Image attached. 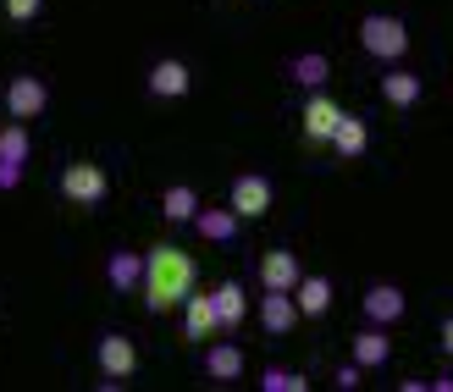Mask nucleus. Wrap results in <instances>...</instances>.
I'll return each instance as SVG.
<instances>
[{
  "mask_svg": "<svg viewBox=\"0 0 453 392\" xmlns=\"http://www.w3.org/2000/svg\"><path fill=\"white\" fill-rule=\"evenodd\" d=\"M194 282H199V271H194V255H188V249L155 243L150 255H144V282H139V293H144V310H150V315H172V310L194 293Z\"/></svg>",
  "mask_w": 453,
  "mask_h": 392,
  "instance_id": "f257e3e1",
  "label": "nucleus"
},
{
  "mask_svg": "<svg viewBox=\"0 0 453 392\" xmlns=\"http://www.w3.org/2000/svg\"><path fill=\"white\" fill-rule=\"evenodd\" d=\"M359 50L376 56V61H388V66H398L403 56H410V22L393 17V12H371L365 22H359Z\"/></svg>",
  "mask_w": 453,
  "mask_h": 392,
  "instance_id": "f03ea898",
  "label": "nucleus"
},
{
  "mask_svg": "<svg viewBox=\"0 0 453 392\" xmlns=\"http://www.w3.org/2000/svg\"><path fill=\"white\" fill-rule=\"evenodd\" d=\"M56 188H61L66 204H78V211H100L105 194H111V172L100 166V160H66Z\"/></svg>",
  "mask_w": 453,
  "mask_h": 392,
  "instance_id": "7ed1b4c3",
  "label": "nucleus"
},
{
  "mask_svg": "<svg viewBox=\"0 0 453 392\" xmlns=\"http://www.w3.org/2000/svg\"><path fill=\"white\" fill-rule=\"evenodd\" d=\"M95 365H100V387L105 392H117V387H127L133 381V371H139V342H133L127 332H105L100 342H95Z\"/></svg>",
  "mask_w": 453,
  "mask_h": 392,
  "instance_id": "20e7f679",
  "label": "nucleus"
},
{
  "mask_svg": "<svg viewBox=\"0 0 453 392\" xmlns=\"http://www.w3.org/2000/svg\"><path fill=\"white\" fill-rule=\"evenodd\" d=\"M226 204L238 211V221H260V216H271V204H277V188H271L265 172H238L233 188H226Z\"/></svg>",
  "mask_w": 453,
  "mask_h": 392,
  "instance_id": "39448f33",
  "label": "nucleus"
},
{
  "mask_svg": "<svg viewBox=\"0 0 453 392\" xmlns=\"http://www.w3.org/2000/svg\"><path fill=\"white\" fill-rule=\"evenodd\" d=\"M0 105H6L12 122H34V117H44V105H50V83L34 78V73H17L6 83V95H0Z\"/></svg>",
  "mask_w": 453,
  "mask_h": 392,
  "instance_id": "423d86ee",
  "label": "nucleus"
},
{
  "mask_svg": "<svg viewBox=\"0 0 453 392\" xmlns=\"http://www.w3.org/2000/svg\"><path fill=\"white\" fill-rule=\"evenodd\" d=\"M28 155H34V138H28V122H6L0 127V194H12L22 172H28Z\"/></svg>",
  "mask_w": 453,
  "mask_h": 392,
  "instance_id": "0eeeda50",
  "label": "nucleus"
},
{
  "mask_svg": "<svg viewBox=\"0 0 453 392\" xmlns=\"http://www.w3.org/2000/svg\"><path fill=\"white\" fill-rule=\"evenodd\" d=\"M299 117H304V138H310V144H326V138H332V127L343 122V105H337V100L326 95V88H310Z\"/></svg>",
  "mask_w": 453,
  "mask_h": 392,
  "instance_id": "6e6552de",
  "label": "nucleus"
},
{
  "mask_svg": "<svg viewBox=\"0 0 453 392\" xmlns=\"http://www.w3.org/2000/svg\"><path fill=\"white\" fill-rule=\"evenodd\" d=\"M144 88H150L155 100H183L188 88H194V73H188V61H177V56H161V61L150 66Z\"/></svg>",
  "mask_w": 453,
  "mask_h": 392,
  "instance_id": "1a4fd4ad",
  "label": "nucleus"
},
{
  "mask_svg": "<svg viewBox=\"0 0 453 392\" xmlns=\"http://www.w3.org/2000/svg\"><path fill=\"white\" fill-rule=\"evenodd\" d=\"M359 310H365L371 327H393V320H403L410 298H403V288H393V282H371L365 298H359Z\"/></svg>",
  "mask_w": 453,
  "mask_h": 392,
  "instance_id": "9d476101",
  "label": "nucleus"
},
{
  "mask_svg": "<svg viewBox=\"0 0 453 392\" xmlns=\"http://www.w3.org/2000/svg\"><path fill=\"white\" fill-rule=\"evenodd\" d=\"M188 227H194V233L205 238V243H233L243 221H238V211H233V204H199Z\"/></svg>",
  "mask_w": 453,
  "mask_h": 392,
  "instance_id": "9b49d317",
  "label": "nucleus"
},
{
  "mask_svg": "<svg viewBox=\"0 0 453 392\" xmlns=\"http://www.w3.org/2000/svg\"><path fill=\"white\" fill-rule=\"evenodd\" d=\"M255 271H260V288H277V293H293V282L304 276V265H299L293 249H265Z\"/></svg>",
  "mask_w": 453,
  "mask_h": 392,
  "instance_id": "f8f14e48",
  "label": "nucleus"
},
{
  "mask_svg": "<svg viewBox=\"0 0 453 392\" xmlns=\"http://www.w3.org/2000/svg\"><path fill=\"white\" fill-rule=\"evenodd\" d=\"M183 337L188 342H211L216 332H221V320H216V304H211V293H188L183 304Z\"/></svg>",
  "mask_w": 453,
  "mask_h": 392,
  "instance_id": "ddd939ff",
  "label": "nucleus"
},
{
  "mask_svg": "<svg viewBox=\"0 0 453 392\" xmlns=\"http://www.w3.org/2000/svg\"><path fill=\"white\" fill-rule=\"evenodd\" d=\"M260 327L271 337H288L299 327V304H293V293H277V288H260Z\"/></svg>",
  "mask_w": 453,
  "mask_h": 392,
  "instance_id": "4468645a",
  "label": "nucleus"
},
{
  "mask_svg": "<svg viewBox=\"0 0 453 392\" xmlns=\"http://www.w3.org/2000/svg\"><path fill=\"white\" fill-rule=\"evenodd\" d=\"M105 282H111V293H139V282H144V255H139V249H111Z\"/></svg>",
  "mask_w": 453,
  "mask_h": 392,
  "instance_id": "2eb2a0df",
  "label": "nucleus"
},
{
  "mask_svg": "<svg viewBox=\"0 0 453 392\" xmlns=\"http://www.w3.org/2000/svg\"><path fill=\"white\" fill-rule=\"evenodd\" d=\"M293 304H299L304 320H321L332 310V282H326V276H315V271H304L299 282H293Z\"/></svg>",
  "mask_w": 453,
  "mask_h": 392,
  "instance_id": "dca6fc26",
  "label": "nucleus"
},
{
  "mask_svg": "<svg viewBox=\"0 0 453 392\" xmlns=\"http://www.w3.org/2000/svg\"><path fill=\"white\" fill-rule=\"evenodd\" d=\"M426 95V83L420 73H403V66H393V73H381V100H388L393 111H415Z\"/></svg>",
  "mask_w": 453,
  "mask_h": 392,
  "instance_id": "f3484780",
  "label": "nucleus"
},
{
  "mask_svg": "<svg viewBox=\"0 0 453 392\" xmlns=\"http://www.w3.org/2000/svg\"><path fill=\"white\" fill-rule=\"evenodd\" d=\"M205 376L211 381H238L243 376V349H238V342H226V337L205 342Z\"/></svg>",
  "mask_w": 453,
  "mask_h": 392,
  "instance_id": "a211bd4d",
  "label": "nucleus"
},
{
  "mask_svg": "<svg viewBox=\"0 0 453 392\" xmlns=\"http://www.w3.org/2000/svg\"><path fill=\"white\" fill-rule=\"evenodd\" d=\"M388 359H393V337H388V327L354 332V365H359V371H381Z\"/></svg>",
  "mask_w": 453,
  "mask_h": 392,
  "instance_id": "6ab92c4d",
  "label": "nucleus"
},
{
  "mask_svg": "<svg viewBox=\"0 0 453 392\" xmlns=\"http://www.w3.org/2000/svg\"><path fill=\"white\" fill-rule=\"evenodd\" d=\"M326 144H332L337 155H343V160H359V155H365V144H371V127H365V117H354V111H343V122L332 127V138H326Z\"/></svg>",
  "mask_w": 453,
  "mask_h": 392,
  "instance_id": "aec40b11",
  "label": "nucleus"
},
{
  "mask_svg": "<svg viewBox=\"0 0 453 392\" xmlns=\"http://www.w3.org/2000/svg\"><path fill=\"white\" fill-rule=\"evenodd\" d=\"M211 304H216V320H221V332H238V327H243V315H249V298H243V282H216V293H211Z\"/></svg>",
  "mask_w": 453,
  "mask_h": 392,
  "instance_id": "412c9836",
  "label": "nucleus"
},
{
  "mask_svg": "<svg viewBox=\"0 0 453 392\" xmlns=\"http://www.w3.org/2000/svg\"><path fill=\"white\" fill-rule=\"evenodd\" d=\"M288 78L299 83V88H326V78H332V61L321 56V50H299L288 61Z\"/></svg>",
  "mask_w": 453,
  "mask_h": 392,
  "instance_id": "4be33fe9",
  "label": "nucleus"
},
{
  "mask_svg": "<svg viewBox=\"0 0 453 392\" xmlns=\"http://www.w3.org/2000/svg\"><path fill=\"white\" fill-rule=\"evenodd\" d=\"M194 211H199V194L188 188V182H172V188L161 194V216H166L172 227H183V221H194Z\"/></svg>",
  "mask_w": 453,
  "mask_h": 392,
  "instance_id": "5701e85b",
  "label": "nucleus"
},
{
  "mask_svg": "<svg viewBox=\"0 0 453 392\" xmlns=\"http://www.w3.org/2000/svg\"><path fill=\"white\" fill-rule=\"evenodd\" d=\"M260 387H265V392H304L310 381H304L299 371H282V365H265V371H260Z\"/></svg>",
  "mask_w": 453,
  "mask_h": 392,
  "instance_id": "b1692460",
  "label": "nucleus"
},
{
  "mask_svg": "<svg viewBox=\"0 0 453 392\" xmlns=\"http://www.w3.org/2000/svg\"><path fill=\"white\" fill-rule=\"evenodd\" d=\"M0 12H6V17L17 22V28H28V22L44 12V0H0Z\"/></svg>",
  "mask_w": 453,
  "mask_h": 392,
  "instance_id": "393cba45",
  "label": "nucleus"
},
{
  "mask_svg": "<svg viewBox=\"0 0 453 392\" xmlns=\"http://www.w3.org/2000/svg\"><path fill=\"white\" fill-rule=\"evenodd\" d=\"M359 376H365V371H359L354 359H349V365H337V387H343V392H354V387H359Z\"/></svg>",
  "mask_w": 453,
  "mask_h": 392,
  "instance_id": "a878e982",
  "label": "nucleus"
},
{
  "mask_svg": "<svg viewBox=\"0 0 453 392\" xmlns=\"http://www.w3.org/2000/svg\"><path fill=\"white\" fill-rule=\"evenodd\" d=\"M437 337H442V354L453 359V315H448V320H442V327H437Z\"/></svg>",
  "mask_w": 453,
  "mask_h": 392,
  "instance_id": "bb28decb",
  "label": "nucleus"
},
{
  "mask_svg": "<svg viewBox=\"0 0 453 392\" xmlns=\"http://www.w3.org/2000/svg\"><path fill=\"white\" fill-rule=\"evenodd\" d=\"M0 117H6V105H0Z\"/></svg>",
  "mask_w": 453,
  "mask_h": 392,
  "instance_id": "cd10ccee",
  "label": "nucleus"
}]
</instances>
